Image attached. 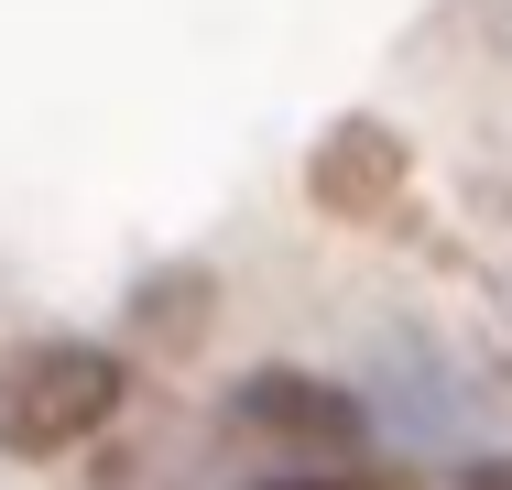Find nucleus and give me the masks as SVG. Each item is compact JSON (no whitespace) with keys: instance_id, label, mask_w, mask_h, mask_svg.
<instances>
[{"instance_id":"f257e3e1","label":"nucleus","mask_w":512,"mask_h":490,"mask_svg":"<svg viewBox=\"0 0 512 490\" xmlns=\"http://www.w3.org/2000/svg\"><path fill=\"white\" fill-rule=\"evenodd\" d=\"M120 414V360L88 338H33L0 349V447L11 458H66Z\"/></svg>"},{"instance_id":"39448f33","label":"nucleus","mask_w":512,"mask_h":490,"mask_svg":"<svg viewBox=\"0 0 512 490\" xmlns=\"http://www.w3.org/2000/svg\"><path fill=\"white\" fill-rule=\"evenodd\" d=\"M295 490H338V480H295Z\"/></svg>"},{"instance_id":"f03ea898","label":"nucleus","mask_w":512,"mask_h":490,"mask_svg":"<svg viewBox=\"0 0 512 490\" xmlns=\"http://www.w3.org/2000/svg\"><path fill=\"white\" fill-rule=\"evenodd\" d=\"M240 425H262V436H306V447H349V436H360V414H349L327 382H295V371L240 382Z\"/></svg>"},{"instance_id":"7ed1b4c3","label":"nucleus","mask_w":512,"mask_h":490,"mask_svg":"<svg viewBox=\"0 0 512 490\" xmlns=\"http://www.w3.org/2000/svg\"><path fill=\"white\" fill-rule=\"evenodd\" d=\"M306 186H316V207H382V196L404 186V142L371 131V120H349V131H327Z\"/></svg>"},{"instance_id":"20e7f679","label":"nucleus","mask_w":512,"mask_h":490,"mask_svg":"<svg viewBox=\"0 0 512 490\" xmlns=\"http://www.w3.org/2000/svg\"><path fill=\"white\" fill-rule=\"evenodd\" d=\"M469 490H512V458H502V469H480V480H469Z\"/></svg>"}]
</instances>
